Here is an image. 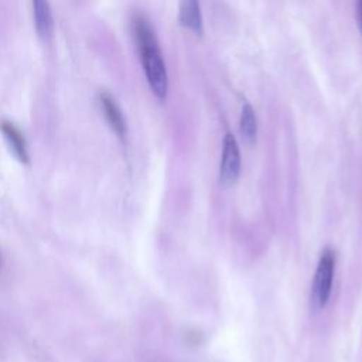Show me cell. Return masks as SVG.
Returning <instances> with one entry per match:
<instances>
[{
	"label": "cell",
	"mask_w": 362,
	"mask_h": 362,
	"mask_svg": "<svg viewBox=\"0 0 362 362\" xmlns=\"http://www.w3.org/2000/svg\"><path fill=\"white\" fill-rule=\"evenodd\" d=\"M1 133L4 136V140L11 151V154L23 164L28 163V151H27V144L25 139L21 134V132L10 122H1L0 124Z\"/></svg>",
	"instance_id": "6"
},
{
	"label": "cell",
	"mask_w": 362,
	"mask_h": 362,
	"mask_svg": "<svg viewBox=\"0 0 362 362\" xmlns=\"http://www.w3.org/2000/svg\"><path fill=\"white\" fill-rule=\"evenodd\" d=\"M335 273V253L329 247H325L318 259L317 269L314 273L313 287H311V307L314 310H321L327 305L331 288H332V279Z\"/></svg>",
	"instance_id": "2"
},
{
	"label": "cell",
	"mask_w": 362,
	"mask_h": 362,
	"mask_svg": "<svg viewBox=\"0 0 362 362\" xmlns=\"http://www.w3.org/2000/svg\"><path fill=\"white\" fill-rule=\"evenodd\" d=\"M99 102H100V107L103 110V115H105L109 126L117 134V137L120 140H124V137H126V120H124L123 113H122L120 107L117 106L116 100L107 92H102L100 96H99Z\"/></svg>",
	"instance_id": "4"
},
{
	"label": "cell",
	"mask_w": 362,
	"mask_h": 362,
	"mask_svg": "<svg viewBox=\"0 0 362 362\" xmlns=\"http://www.w3.org/2000/svg\"><path fill=\"white\" fill-rule=\"evenodd\" d=\"M356 18H358V25L362 35V0H358L356 3Z\"/></svg>",
	"instance_id": "9"
},
{
	"label": "cell",
	"mask_w": 362,
	"mask_h": 362,
	"mask_svg": "<svg viewBox=\"0 0 362 362\" xmlns=\"http://www.w3.org/2000/svg\"><path fill=\"white\" fill-rule=\"evenodd\" d=\"M240 173V150L232 133H226L222 141V156L219 164V182L229 187L236 182Z\"/></svg>",
	"instance_id": "3"
},
{
	"label": "cell",
	"mask_w": 362,
	"mask_h": 362,
	"mask_svg": "<svg viewBox=\"0 0 362 362\" xmlns=\"http://www.w3.org/2000/svg\"><path fill=\"white\" fill-rule=\"evenodd\" d=\"M33 17L38 35L49 38L54 30V18L48 0H33Z\"/></svg>",
	"instance_id": "7"
},
{
	"label": "cell",
	"mask_w": 362,
	"mask_h": 362,
	"mask_svg": "<svg viewBox=\"0 0 362 362\" xmlns=\"http://www.w3.org/2000/svg\"><path fill=\"white\" fill-rule=\"evenodd\" d=\"M133 34L148 86L157 99L164 100L168 92V75L157 37L146 17L133 18Z\"/></svg>",
	"instance_id": "1"
},
{
	"label": "cell",
	"mask_w": 362,
	"mask_h": 362,
	"mask_svg": "<svg viewBox=\"0 0 362 362\" xmlns=\"http://www.w3.org/2000/svg\"><path fill=\"white\" fill-rule=\"evenodd\" d=\"M178 21L182 27L191 30L197 35H202V16L198 0H180Z\"/></svg>",
	"instance_id": "5"
},
{
	"label": "cell",
	"mask_w": 362,
	"mask_h": 362,
	"mask_svg": "<svg viewBox=\"0 0 362 362\" xmlns=\"http://www.w3.org/2000/svg\"><path fill=\"white\" fill-rule=\"evenodd\" d=\"M239 129L243 140L247 144H253L257 134V120L253 107L249 103H245L242 106L240 112V120H239Z\"/></svg>",
	"instance_id": "8"
}]
</instances>
